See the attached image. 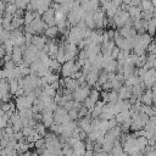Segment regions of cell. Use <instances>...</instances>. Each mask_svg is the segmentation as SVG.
Here are the masks:
<instances>
[{
  "label": "cell",
  "instance_id": "cell-15",
  "mask_svg": "<svg viewBox=\"0 0 156 156\" xmlns=\"http://www.w3.org/2000/svg\"><path fill=\"white\" fill-rule=\"evenodd\" d=\"M140 101L143 105H147V106H151L154 104V99H152V90L151 89H147L146 91H144V94L141 95L140 98Z\"/></svg>",
  "mask_w": 156,
  "mask_h": 156
},
{
  "label": "cell",
  "instance_id": "cell-35",
  "mask_svg": "<svg viewBox=\"0 0 156 156\" xmlns=\"http://www.w3.org/2000/svg\"><path fill=\"white\" fill-rule=\"evenodd\" d=\"M34 130H35V129H34L33 127H29V126H24V127H23V129H22V133H23V135L27 138V136H29V135H30V134H32Z\"/></svg>",
  "mask_w": 156,
  "mask_h": 156
},
{
  "label": "cell",
  "instance_id": "cell-16",
  "mask_svg": "<svg viewBox=\"0 0 156 156\" xmlns=\"http://www.w3.org/2000/svg\"><path fill=\"white\" fill-rule=\"evenodd\" d=\"M104 104H105V102H102V101H100V100L95 104V106H94L93 110L90 111V113H91V118H93V119L99 118V117L101 116V113H102V108H104Z\"/></svg>",
  "mask_w": 156,
  "mask_h": 156
},
{
  "label": "cell",
  "instance_id": "cell-26",
  "mask_svg": "<svg viewBox=\"0 0 156 156\" xmlns=\"http://www.w3.org/2000/svg\"><path fill=\"white\" fill-rule=\"evenodd\" d=\"M22 26H24V18L13 16V18H12V28H13V30L15 29H20Z\"/></svg>",
  "mask_w": 156,
  "mask_h": 156
},
{
  "label": "cell",
  "instance_id": "cell-38",
  "mask_svg": "<svg viewBox=\"0 0 156 156\" xmlns=\"http://www.w3.org/2000/svg\"><path fill=\"white\" fill-rule=\"evenodd\" d=\"M40 156H57V155H56V154H54L52 151H50V150L45 149V150H43V151L40 152Z\"/></svg>",
  "mask_w": 156,
  "mask_h": 156
},
{
  "label": "cell",
  "instance_id": "cell-19",
  "mask_svg": "<svg viewBox=\"0 0 156 156\" xmlns=\"http://www.w3.org/2000/svg\"><path fill=\"white\" fill-rule=\"evenodd\" d=\"M144 87H145V85H144V83H140V84H135V85H133V87H132L133 96L140 100L141 95L144 94Z\"/></svg>",
  "mask_w": 156,
  "mask_h": 156
},
{
  "label": "cell",
  "instance_id": "cell-4",
  "mask_svg": "<svg viewBox=\"0 0 156 156\" xmlns=\"http://www.w3.org/2000/svg\"><path fill=\"white\" fill-rule=\"evenodd\" d=\"M152 37L149 34V33H144V34H136L135 37V43H134V46H139V48H143L145 50H147L149 45L152 43Z\"/></svg>",
  "mask_w": 156,
  "mask_h": 156
},
{
  "label": "cell",
  "instance_id": "cell-46",
  "mask_svg": "<svg viewBox=\"0 0 156 156\" xmlns=\"http://www.w3.org/2000/svg\"><path fill=\"white\" fill-rule=\"evenodd\" d=\"M61 1L62 0H54V2H58V4H61Z\"/></svg>",
  "mask_w": 156,
  "mask_h": 156
},
{
  "label": "cell",
  "instance_id": "cell-41",
  "mask_svg": "<svg viewBox=\"0 0 156 156\" xmlns=\"http://www.w3.org/2000/svg\"><path fill=\"white\" fill-rule=\"evenodd\" d=\"M141 1H143V0H132L130 5H134V6H140Z\"/></svg>",
  "mask_w": 156,
  "mask_h": 156
},
{
  "label": "cell",
  "instance_id": "cell-12",
  "mask_svg": "<svg viewBox=\"0 0 156 156\" xmlns=\"http://www.w3.org/2000/svg\"><path fill=\"white\" fill-rule=\"evenodd\" d=\"M127 11L129 12L130 17L133 20H141V9L140 6H134V5H128L127 6Z\"/></svg>",
  "mask_w": 156,
  "mask_h": 156
},
{
  "label": "cell",
  "instance_id": "cell-21",
  "mask_svg": "<svg viewBox=\"0 0 156 156\" xmlns=\"http://www.w3.org/2000/svg\"><path fill=\"white\" fill-rule=\"evenodd\" d=\"M140 9L144 12H149V11L154 12L155 11V5H154V2L151 0H143L141 4H140Z\"/></svg>",
  "mask_w": 156,
  "mask_h": 156
},
{
  "label": "cell",
  "instance_id": "cell-9",
  "mask_svg": "<svg viewBox=\"0 0 156 156\" xmlns=\"http://www.w3.org/2000/svg\"><path fill=\"white\" fill-rule=\"evenodd\" d=\"M100 69H98V68H94L93 67V69L87 74V77H85V79H87V83L91 87V85H96V83H98V80H99V76H100Z\"/></svg>",
  "mask_w": 156,
  "mask_h": 156
},
{
  "label": "cell",
  "instance_id": "cell-28",
  "mask_svg": "<svg viewBox=\"0 0 156 156\" xmlns=\"http://www.w3.org/2000/svg\"><path fill=\"white\" fill-rule=\"evenodd\" d=\"M113 146H115V143L113 141H110V140H104V143L101 144V149L104 150V151H106V152H111L112 151V149H113Z\"/></svg>",
  "mask_w": 156,
  "mask_h": 156
},
{
  "label": "cell",
  "instance_id": "cell-3",
  "mask_svg": "<svg viewBox=\"0 0 156 156\" xmlns=\"http://www.w3.org/2000/svg\"><path fill=\"white\" fill-rule=\"evenodd\" d=\"M129 18H130L129 12H128L127 10L119 9V10H118V12L115 15L113 21H115V24H116V27H117V28H122V27H124V26H126V23H127V21H128Z\"/></svg>",
  "mask_w": 156,
  "mask_h": 156
},
{
  "label": "cell",
  "instance_id": "cell-44",
  "mask_svg": "<svg viewBox=\"0 0 156 156\" xmlns=\"http://www.w3.org/2000/svg\"><path fill=\"white\" fill-rule=\"evenodd\" d=\"M32 156H40V154L37 151V152H32Z\"/></svg>",
  "mask_w": 156,
  "mask_h": 156
},
{
  "label": "cell",
  "instance_id": "cell-2",
  "mask_svg": "<svg viewBox=\"0 0 156 156\" xmlns=\"http://www.w3.org/2000/svg\"><path fill=\"white\" fill-rule=\"evenodd\" d=\"M90 94V85L88 83H84V84H80L74 91H73V100L76 101H79V102H83Z\"/></svg>",
  "mask_w": 156,
  "mask_h": 156
},
{
  "label": "cell",
  "instance_id": "cell-47",
  "mask_svg": "<svg viewBox=\"0 0 156 156\" xmlns=\"http://www.w3.org/2000/svg\"><path fill=\"white\" fill-rule=\"evenodd\" d=\"M152 2H154V5H156V0H151Z\"/></svg>",
  "mask_w": 156,
  "mask_h": 156
},
{
  "label": "cell",
  "instance_id": "cell-24",
  "mask_svg": "<svg viewBox=\"0 0 156 156\" xmlns=\"http://www.w3.org/2000/svg\"><path fill=\"white\" fill-rule=\"evenodd\" d=\"M49 68L51 72H55V73H58L61 72V68H62V63H60L56 58H51L50 61V65H49Z\"/></svg>",
  "mask_w": 156,
  "mask_h": 156
},
{
  "label": "cell",
  "instance_id": "cell-25",
  "mask_svg": "<svg viewBox=\"0 0 156 156\" xmlns=\"http://www.w3.org/2000/svg\"><path fill=\"white\" fill-rule=\"evenodd\" d=\"M18 112H20V116H21L22 119H30V118H33V115H34V111H33L32 107L21 110V111H18Z\"/></svg>",
  "mask_w": 156,
  "mask_h": 156
},
{
  "label": "cell",
  "instance_id": "cell-32",
  "mask_svg": "<svg viewBox=\"0 0 156 156\" xmlns=\"http://www.w3.org/2000/svg\"><path fill=\"white\" fill-rule=\"evenodd\" d=\"M17 10H18V7L16 6V4H7L6 10H5V13H9V15L15 16V13H16Z\"/></svg>",
  "mask_w": 156,
  "mask_h": 156
},
{
  "label": "cell",
  "instance_id": "cell-37",
  "mask_svg": "<svg viewBox=\"0 0 156 156\" xmlns=\"http://www.w3.org/2000/svg\"><path fill=\"white\" fill-rule=\"evenodd\" d=\"M67 111H69V110H72V108H74V100H69V101H67L66 104H65V106H63Z\"/></svg>",
  "mask_w": 156,
  "mask_h": 156
},
{
  "label": "cell",
  "instance_id": "cell-1",
  "mask_svg": "<svg viewBox=\"0 0 156 156\" xmlns=\"http://www.w3.org/2000/svg\"><path fill=\"white\" fill-rule=\"evenodd\" d=\"M54 118H55V123H60V124H67L72 121L68 115V111L63 106L56 107V110L54 111Z\"/></svg>",
  "mask_w": 156,
  "mask_h": 156
},
{
  "label": "cell",
  "instance_id": "cell-45",
  "mask_svg": "<svg viewBox=\"0 0 156 156\" xmlns=\"http://www.w3.org/2000/svg\"><path fill=\"white\" fill-rule=\"evenodd\" d=\"M154 68H156V57H155V60H154Z\"/></svg>",
  "mask_w": 156,
  "mask_h": 156
},
{
  "label": "cell",
  "instance_id": "cell-34",
  "mask_svg": "<svg viewBox=\"0 0 156 156\" xmlns=\"http://www.w3.org/2000/svg\"><path fill=\"white\" fill-rule=\"evenodd\" d=\"M62 152H63L65 156H71V155L73 154V147H72L69 144H65V145L62 146Z\"/></svg>",
  "mask_w": 156,
  "mask_h": 156
},
{
  "label": "cell",
  "instance_id": "cell-22",
  "mask_svg": "<svg viewBox=\"0 0 156 156\" xmlns=\"http://www.w3.org/2000/svg\"><path fill=\"white\" fill-rule=\"evenodd\" d=\"M44 79H45L46 84H50V85H52L54 83H56V82L60 80V78H58V73H55V72H51V71L44 77Z\"/></svg>",
  "mask_w": 156,
  "mask_h": 156
},
{
  "label": "cell",
  "instance_id": "cell-7",
  "mask_svg": "<svg viewBox=\"0 0 156 156\" xmlns=\"http://www.w3.org/2000/svg\"><path fill=\"white\" fill-rule=\"evenodd\" d=\"M43 21L50 27V26H56V11L50 7L49 10H46L43 15H41Z\"/></svg>",
  "mask_w": 156,
  "mask_h": 156
},
{
  "label": "cell",
  "instance_id": "cell-23",
  "mask_svg": "<svg viewBox=\"0 0 156 156\" xmlns=\"http://www.w3.org/2000/svg\"><path fill=\"white\" fill-rule=\"evenodd\" d=\"M9 83H10V93L15 96L17 94V91L20 90V88H21L20 79H11V80H9Z\"/></svg>",
  "mask_w": 156,
  "mask_h": 156
},
{
  "label": "cell",
  "instance_id": "cell-29",
  "mask_svg": "<svg viewBox=\"0 0 156 156\" xmlns=\"http://www.w3.org/2000/svg\"><path fill=\"white\" fill-rule=\"evenodd\" d=\"M62 128H63V124H60V123H54L49 129L52 132V133H55V134H57V135H60L61 133H62Z\"/></svg>",
  "mask_w": 156,
  "mask_h": 156
},
{
  "label": "cell",
  "instance_id": "cell-43",
  "mask_svg": "<svg viewBox=\"0 0 156 156\" xmlns=\"http://www.w3.org/2000/svg\"><path fill=\"white\" fill-rule=\"evenodd\" d=\"M122 1L124 5H130V2H132V0H122Z\"/></svg>",
  "mask_w": 156,
  "mask_h": 156
},
{
  "label": "cell",
  "instance_id": "cell-31",
  "mask_svg": "<svg viewBox=\"0 0 156 156\" xmlns=\"http://www.w3.org/2000/svg\"><path fill=\"white\" fill-rule=\"evenodd\" d=\"M89 98L93 100V101H95V102H98L99 101V99L101 98V93L98 90V89H93V90H90V94H89Z\"/></svg>",
  "mask_w": 156,
  "mask_h": 156
},
{
  "label": "cell",
  "instance_id": "cell-40",
  "mask_svg": "<svg viewBox=\"0 0 156 156\" xmlns=\"http://www.w3.org/2000/svg\"><path fill=\"white\" fill-rule=\"evenodd\" d=\"M94 156H108V152L100 150V151H94Z\"/></svg>",
  "mask_w": 156,
  "mask_h": 156
},
{
  "label": "cell",
  "instance_id": "cell-20",
  "mask_svg": "<svg viewBox=\"0 0 156 156\" xmlns=\"http://www.w3.org/2000/svg\"><path fill=\"white\" fill-rule=\"evenodd\" d=\"M130 117H132V115H130V110H126V111H121L119 113H117L115 118H116L117 123L121 124V123H123L124 121H127V119L130 118Z\"/></svg>",
  "mask_w": 156,
  "mask_h": 156
},
{
  "label": "cell",
  "instance_id": "cell-6",
  "mask_svg": "<svg viewBox=\"0 0 156 156\" xmlns=\"http://www.w3.org/2000/svg\"><path fill=\"white\" fill-rule=\"evenodd\" d=\"M15 104H16V108H17L18 111L24 110V108H29V107H32V106H33V102L28 99V96H27V95L16 96Z\"/></svg>",
  "mask_w": 156,
  "mask_h": 156
},
{
  "label": "cell",
  "instance_id": "cell-8",
  "mask_svg": "<svg viewBox=\"0 0 156 156\" xmlns=\"http://www.w3.org/2000/svg\"><path fill=\"white\" fill-rule=\"evenodd\" d=\"M23 50H22V48L21 46H15L13 48V51H12V54H11V60L17 65V66H20L22 62H23Z\"/></svg>",
  "mask_w": 156,
  "mask_h": 156
},
{
  "label": "cell",
  "instance_id": "cell-39",
  "mask_svg": "<svg viewBox=\"0 0 156 156\" xmlns=\"http://www.w3.org/2000/svg\"><path fill=\"white\" fill-rule=\"evenodd\" d=\"M119 51H121V49L118 48V46H116L113 50H112V54H111V57H113V58H116L117 60V57H118V54H119Z\"/></svg>",
  "mask_w": 156,
  "mask_h": 156
},
{
  "label": "cell",
  "instance_id": "cell-27",
  "mask_svg": "<svg viewBox=\"0 0 156 156\" xmlns=\"http://www.w3.org/2000/svg\"><path fill=\"white\" fill-rule=\"evenodd\" d=\"M147 33L152 37V35H155L156 34V17H154V18H151L150 21H149V27H147Z\"/></svg>",
  "mask_w": 156,
  "mask_h": 156
},
{
  "label": "cell",
  "instance_id": "cell-33",
  "mask_svg": "<svg viewBox=\"0 0 156 156\" xmlns=\"http://www.w3.org/2000/svg\"><path fill=\"white\" fill-rule=\"evenodd\" d=\"M119 126H121V128H122V132H123V133L128 132V130L132 128V117H130V118H128L127 121H124L123 123H121Z\"/></svg>",
  "mask_w": 156,
  "mask_h": 156
},
{
  "label": "cell",
  "instance_id": "cell-10",
  "mask_svg": "<svg viewBox=\"0 0 156 156\" xmlns=\"http://www.w3.org/2000/svg\"><path fill=\"white\" fill-rule=\"evenodd\" d=\"M43 118H41V122L48 127L50 128L54 123H55V118H54V111H50V110H44L43 112Z\"/></svg>",
  "mask_w": 156,
  "mask_h": 156
},
{
  "label": "cell",
  "instance_id": "cell-18",
  "mask_svg": "<svg viewBox=\"0 0 156 156\" xmlns=\"http://www.w3.org/2000/svg\"><path fill=\"white\" fill-rule=\"evenodd\" d=\"M44 34H45V37H48L50 39H55L60 34V28L57 26H50V27H48V29L45 30Z\"/></svg>",
  "mask_w": 156,
  "mask_h": 156
},
{
  "label": "cell",
  "instance_id": "cell-30",
  "mask_svg": "<svg viewBox=\"0 0 156 156\" xmlns=\"http://www.w3.org/2000/svg\"><path fill=\"white\" fill-rule=\"evenodd\" d=\"M46 128H48V127H46L43 122H41V123H40V122H38V123H37V126L34 127V129H35L39 134H41V135H46Z\"/></svg>",
  "mask_w": 156,
  "mask_h": 156
},
{
  "label": "cell",
  "instance_id": "cell-14",
  "mask_svg": "<svg viewBox=\"0 0 156 156\" xmlns=\"http://www.w3.org/2000/svg\"><path fill=\"white\" fill-rule=\"evenodd\" d=\"M73 154L77 155V156H84L85 151H87V147H85V144L83 143V140H78L73 146Z\"/></svg>",
  "mask_w": 156,
  "mask_h": 156
},
{
  "label": "cell",
  "instance_id": "cell-13",
  "mask_svg": "<svg viewBox=\"0 0 156 156\" xmlns=\"http://www.w3.org/2000/svg\"><path fill=\"white\" fill-rule=\"evenodd\" d=\"M46 39L48 37H43V35H34L32 39V44L34 46H37L39 50H44V48L46 46Z\"/></svg>",
  "mask_w": 156,
  "mask_h": 156
},
{
  "label": "cell",
  "instance_id": "cell-11",
  "mask_svg": "<svg viewBox=\"0 0 156 156\" xmlns=\"http://www.w3.org/2000/svg\"><path fill=\"white\" fill-rule=\"evenodd\" d=\"M118 96L119 99L122 100H129L132 96H133V91H132V87L127 85V84H123L119 90H118Z\"/></svg>",
  "mask_w": 156,
  "mask_h": 156
},
{
  "label": "cell",
  "instance_id": "cell-17",
  "mask_svg": "<svg viewBox=\"0 0 156 156\" xmlns=\"http://www.w3.org/2000/svg\"><path fill=\"white\" fill-rule=\"evenodd\" d=\"M38 16H40L38 12H35V11H26V13H24V27H27V26H30L32 23H33V21L38 17Z\"/></svg>",
  "mask_w": 156,
  "mask_h": 156
},
{
  "label": "cell",
  "instance_id": "cell-42",
  "mask_svg": "<svg viewBox=\"0 0 156 156\" xmlns=\"http://www.w3.org/2000/svg\"><path fill=\"white\" fill-rule=\"evenodd\" d=\"M20 156H32V152L30 151H26L23 154H20Z\"/></svg>",
  "mask_w": 156,
  "mask_h": 156
},
{
  "label": "cell",
  "instance_id": "cell-5",
  "mask_svg": "<svg viewBox=\"0 0 156 156\" xmlns=\"http://www.w3.org/2000/svg\"><path fill=\"white\" fill-rule=\"evenodd\" d=\"M143 83L146 88H152L156 84V68H150L143 77Z\"/></svg>",
  "mask_w": 156,
  "mask_h": 156
},
{
  "label": "cell",
  "instance_id": "cell-36",
  "mask_svg": "<svg viewBox=\"0 0 156 156\" xmlns=\"http://www.w3.org/2000/svg\"><path fill=\"white\" fill-rule=\"evenodd\" d=\"M146 54H147V55H156V44L154 43V40H152V43L149 45V48H147V50H146Z\"/></svg>",
  "mask_w": 156,
  "mask_h": 156
}]
</instances>
